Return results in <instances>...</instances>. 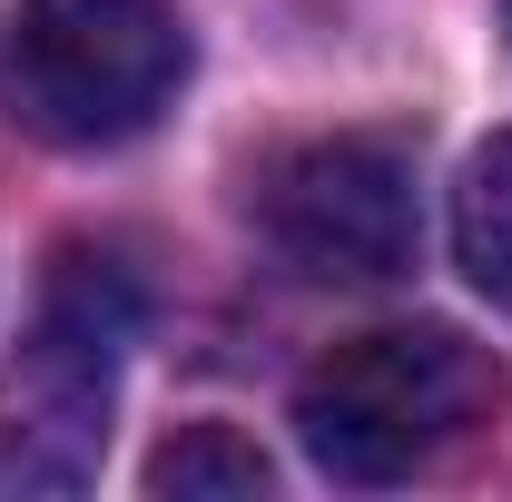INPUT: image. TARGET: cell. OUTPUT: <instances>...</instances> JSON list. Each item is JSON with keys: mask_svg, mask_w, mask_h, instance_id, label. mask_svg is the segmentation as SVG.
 Instances as JSON below:
<instances>
[{"mask_svg": "<svg viewBox=\"0 0 512 502\" xmlns=\"http://www.w3.org/2000/svg\"><path fill=\"white\" fill-rule=\"evenodd\" d=\"M188 79L178 0H20L0 30V99L60 148H119Z\"/></svg>", "mask_w": 512, "mask_h": 502, "instance_id": "obj_2", "label": "cell"}, {"mask_svg": "<svg viewBox=\"0 0 512 502\" xmlns=\"http://www.w3.org/2000/svg\"><path fill=\"white\" fill-rule=\"evenodd\" d=\"M453 266L473 276L483 306L512 315V128L463 158V188H453Z\"/></svg>", "mask_w": 512, "mask_h": 502, "instance_id": "obj_4", "label": "cell"}, {"mask_svg": "<svg viewBox=\"0 0 512 502\" xmlns=\"http://www.w3.org/2000/svg\"><path fill=\"white\" fill-rule=\"evenodd\" d=\"M503 414V365L453 325H375L296 384V443L325 483H404Z\"/></svg>", "mask_w": 512, "mask_h": 502, "instance_id": "obj_1", "label": "cell"}, {"mask_svg": "<svg viewBox=\"0 0 512 502\" xmlns=\"http://www.w3.org/2000/svg\"><path fill=\"white\" fill-rule=\"evenodd\" d=\"M256 217H266V247L286 256L296 276H325V286H384L414 266V158L404 138H306L266 168L256 188Z\"/></svg>", "mask_w": 512, "mask_h": 502, "instance_id": "obj_3", "label": "cell"}, {"mask_svg": "<svg viewBox=\"0 0 512 502\" xmlns=\"http://www.w3.org/2000/svg\"><path fill=\"white\" fill-rule=\"evenodd\" d=\"M148 493H266V453L247 434H227V424H188L178 443H158L148 453Z\"/></svg>", "mask_w": 512, "mask_h": 502, "instance_id": "obj_5", "label": "cell"}]
</instances>
